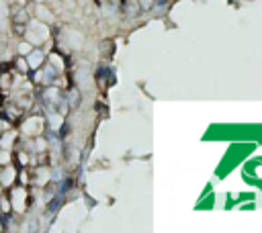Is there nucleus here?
Masks as SVG:
<instances>
[{
    "label": "nucleus",
    "mask_w": 262,
    "mask_h": 233,
    "mask_svg": "<svg viewBox=\"0 0 262 233\" xmlns=\"http://www.w3.org/2000/svg\"><path fill=\"white\" fill-rule=\"evenodd\" d=\"M10 23H12V29H15V33L23 35L25 29H27V23H29V15H27L23 8L15 6V8H12V15H10Z\"/></svg>",
    "instance_id": "1"
}]
</instances>
